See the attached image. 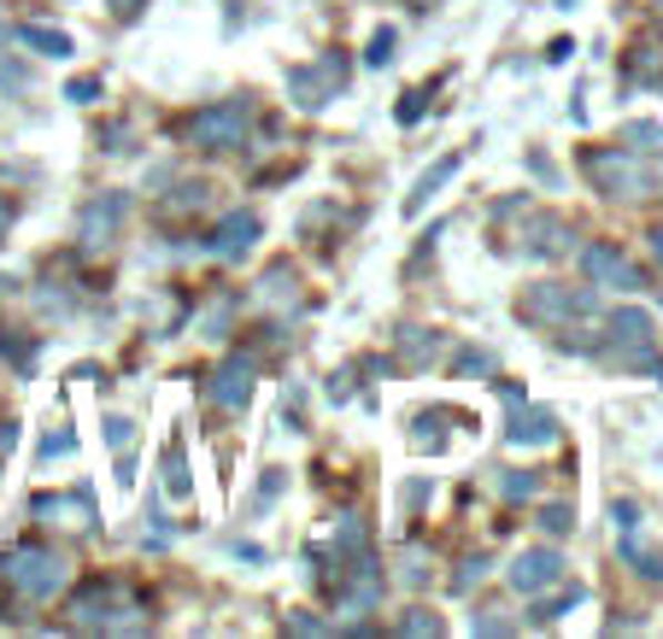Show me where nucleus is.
Returning <instances> with one entry per match:
<instances>
[{
	"mask_svg": "<svg viewBox=\"0 0 663 639\" xmlns=\"http://www.w3.org/2000/svg\"><path fill=\"white\" fill-rule=\"evenodd\" d=\"M0 358H12L18 369H36V341H24V335H7V328H0Z\"/></svg>",
	"mask_w": 663,
	"mask_h": 639,
	"instance_id": "obj_20",
	"label": "nucleus"
},
{
	"mask_svg": "<svg viewBox=\"0 0 663 639\" xmlns=\"http://www.w3.org/2000/svg\"><path fill=\"white\" fill-rule=\"evenodd\" d=\"M364 59H370V65H388V59H393V30L382 24L376 36H370V48H364Z\"/></svg>",
	"mask_w": 663,
	"mask_h": 639,
	"instance_id": "obj_24",
	"label": "nucleus"
},
{
	"mask_svg": "<svg viewBox=\"0 0 663 639\" xmlns=\"http://www.w3.org/2000/svg\"><path fill=\"white\" fill-rule=\"evenodd\" d=\"M7 223H12V212H7V200H0V241H7Z\"/></svg>",
	"mask_w": 663,
	"mask_h": 639,
	"instance_id": "obj_36",
	"label": "nucleus"
},
{
	"mask_svg": "<svg viewBox=\"0 0 663 639\" xmlns=\"http://www.w3.org/2000/svg\"><path fill=\"white\" fill-rule=\"evenodd\" d=\"M18 41L36 53H48V59H71V36L66 30H48V24H18Z\"/></svg>",
	"mask_w": 663,
	"mask_h": 639,
	"instance_id": "obj_14",
	"label": "nucleus"
},
{
	"mask_svg": "<svg viewBox=\"0 0 663 639\" xmlns=\"http://www.w3.org/2000/svg\"><path fill=\"white\" fill-rule=\"evenodd\" d=\"M582 171L593 176L599 194L634 200V194H652V189H657V164H640V159L623 153V148H587V153H582Z\"/></svg>",
	"mask_w": 663,
	"mask_h": 639,
	"instance_id": "obj_3",
	"label": "nucleus"
},
{
	"mask_svg": "<svg viewBox=\"0 0 663 639\" xmlns=\"http://www.w3.org/2000/svg\"><path fill=\"white\" fill-rule=\"evenodd\" d=\"M541 528H546V534H570V528H575V510H570V505H546V510H541Z\"/></svg>",
	"mask_w": 663,
	"mask_h": 639,
	"instance_id": "obj_23",
	"label": "nucleus"
},
{
	"mask_svg": "<svg viewBox=\"0 0 663 639\" xmlns=\"http://www.w3.org/2000/svg\"><path fill=\"white\" fill-rule=\"evenodd\" d=\"M459 164H464L459 153H446L441 164H434V171H423V182H418V194H411V200H405V212H423V200H429V194H441V182H446V176H459Z\"/></svg>",
	"mask_w": 663,
	"mask_h": 639,
	"instance_id": "obj_17",
	"label": "nucleus"
},
{
	"mask_svg": "<svg viewBox=\"0 0 663 639\" xmlns=\"http://www.w3.org/2000/svg\"><path fill=\"white\" fill-rule=\"evenodd\" d=\"M123 212H130V194H100V200H89L82 205V217H77V235H82V246H107L112 235H118V223H123Z\"/></svg>",
	"mask_w": 663,
	"mask_h": 639,
	"instance_id": "obj_9",
	"label": "nucleus"
},
{
	"mask_svg": "<svg viewBox=\"0 0 663 639\" xmlns=\"http://www.w3.org/2000/svg\"><path fill=\"white\" fill-rule=\"evenodd\" d=\"M400 628H405V633H441V616H423V610H411Z\"/></svg>",
	"mask_w": 663,
	"mask_h": 639,
	"instance_id": "obj_30",
	"label": "nucleus"
},
{
	"mask_svg": "<svg viewBox=\"0 0 663 639\" xmlns=\"http://www.w3.org/2000/svg\"><path fill=\"white\" fill-rule=\"evenodd\" d=\"M623 558L640 569V575H646V581H663V558H657V551H646V546H640L634 540V528L623 534Z\"/></svg>",
	"mask_w": 663,
	"mask_h": 639,
	"instance_id": "obj_19",
	"label": "nucleus"
},
{
	"mask_svg": "<svg viewBox=\"0 0 663 639\" xmlns=\"http://www.w3.org/2000/svg\"><path fill=\"white\" fill-rule=\"evenodd\" d=\"M247 123H253V100H218V106H200L189 118V135L200 141V148H235V141L247 135Z\"/></svg>",
	"mask_w": 663,
	"mask_h": 639,
	"instance_id": "obj_6",
	"label": "nucleus"
},
{
	"mask_svg": "<svg viewBox=\"0 0 663 639\" xmlns=\"http://www.w3.org/2000/svg\"><path fill=\"white\" fill-rule=\"evenodd\" d=\"M400 353H405L411 369H423V364H434V353H441V335H418V328H400Z\"/></svg>",
	"mask_w": 663,
	"mask_h": 639,
	"instance_id": "obj_18",
	"label": "nucleus"
},
{
	"mask_svg": "<svg viewBox=\"0 0 663 639\" xmlns=\"http://www.w3.org/2000/svg\"><path fill=\"white\" fill-rule=\"evenodd\" d=\"M411 7H434V0H411Z\"/></svg>",
	"mask_w": 663,
	"mask_h": 639,
	"instance_id": "obj_38",
	"label": "nucleus"
},
{
	"mask_svg": "<svg viewBox=\"0 0 663 639\" xmlns=\"http://www.w3.org/2000/svg\"><path fill=\"white\" fill-rule=\"evenodd\" d=\"M582 271H587L599 287H616V294H640V287H646V276H640L611 241H593V246H587V253H582Z\"/></svg>",
	"mask_w": 663,
	"mask_h": 639,
	"instance_id": "obj_8",
	"label": "nucleus"
},
{
	"mask_svg": "<svg viewBox=\"0 0 663 639\" xmlns=\"http://www.w3.org/2000/svg\"><path fill=\"white\" fill-rule=\"evenodd\" d=\"M53 452H59V458H66V452H77V435H71V428H59V435L41 440V458H53Z\"/></svg>",
	"mask_w": 663,
	"mask_h": 639,
	"instance_id": "obj_29",
	"label": "nucleus"
},
{
	"mask_svg": "<svg viewBox=\"0 0 663 639\" xmlns=\"http://www.w3.org/2000/svg\"><path fill=\"white\" fill-rule=\"evenodd\" d=\"M164 469H171V476H164V487H171L177 499H189L194 481H189V469H182V440H171V452H164Z\"/></svg>",
	"mask_w": 663,
	"mask_h": 639,
	"instance_id": "obj_21",
	"label": "nucleus"
},
{
	"mask_svg": "<svg viewBox=\"0 0 663 639\" xmlns=\"http://www.w3.org/2000/svg\"><path fill=\"white\" fill-rule=\"evenodd\" d=\"M516 312L541 328H564L570 317H587L593 312V294L587 287H564V282H534L523 300H516Z\"/></svg>",
	"mask_w": 663,
	"mask_h": 639,
	"instance_id": "obj_5",
	"label": "nucleus"
},
{
	"mask_svg": "<svg viewBox=\"0 0 663 639\" xmlns=\"http://www.w3.org/2000/svg\"><path fill=\"white\" fill-rule=\"evenodd\" d=\"M534 487H541L534 476H505V499H534Z\"/></svg>",
	"mask_w": 663,
	"mask_h": 639,
	"instance_id": "obj_31",
	"label": "nucleus"
},
{
	"mask_svg": "<svg viewBox=\"0 0 663 639\" xmlns=\"http://www.w3.org/2000/svg\"><path fill=\"white\" fill-rule=\"evenodd\" d=\"M346 89V59L341 53H323L318 65H294L288 71V94H294V106L305 112H318L329 94H341Z\"/></svg>",
	"mask_w": 663,
	"mask_h": 639,
	"instance_id": "obj_7",
	"label": "nucleus"
},
{
	"mask_svg": "<svg viewBox=\"0 0 663 639\" xmlns=\"http://www.w3.org/2000/svg\"><path fill=\"white\" fill-rule=\"evenodd\" d=\"M570 605H582V587H570V592H564V599H552V605H541V610H534V622H557V616H564Z\"/></svg>",
	"mask_w": 663,
	"mask_h": 639,
	"instance_id": "obj_25",
	"label": "nucleus"
},
{
	"mask_svg": "<svg viewBox=\"0 0 663 639\" xmlns=\"http://www.w3.org/2000/svg\"><path fill=\"white\" fill-rule=\"evenodd\" d=\"M505 440L511 446H546L557 440V417L541 405H523V399H511V428H505Z\"/></svg>",
	"mask_w": 663,
	"mask_h": 639,
	"instance_id": "obj_12",
	"label": "nucleus"
},
{
	"mask_svg": "<svg viewBox=\"0 0 663 639\" xmlns=\"http://www.w3.org/2000/svg\"><path fill=\"white\" fill-rule=\"evenodd\" d=\"M71 628H82V633H141L148 628V605L135 599L123 581H89L71 599Z\"/></svg>",
	"mask_w": 663,
	"mask_h": 639,
	"instance_id": "obj_1",
	"label": "nucleus"
},
{
	"mask_svg": "<svg viewBox=\"0 0 663 639\" xmlns=\"http://www.w3.org/2000/svg\"><path fill=\"white\" fill-rule=\"evenodd\" d=\"M253 241H259V217H253V212H230L200 246H205V253H218V258H241Z\"/></svg>",
	"mask_w": 663,
	"mask_h": 639,
	"instance_id": "obj_13",
	"label": "nucleus"
},
{
	"mask_svg": "<svg viewBox=\"0 0 663 639\" xmlns=\"http://www.w3.org/2000/svg\"><path fill=\"white\" fill-rule=\"evenodd\" d=\"M611 346H605V358L616 369H646V376L663 382V358H657V341H652V317L646 312H634V305H623V312H611Z\"/></svg>",
	"mask_w": 663,
	"mask_h": 639,
	"instance_id": "obj_2",
	"label": "nucleus"
},
{
	"mask_svg": "<svg viewBox=\"0 0 663 639\" xmlns=\"http://www.w3.org/2000/svg\"><path fill=\"white\" fill-rule=\"evenodd\" d=\"M66 94L77 100V106H94V100H100V94H107V89H100V77H77V82H71V89H66Z\"/></svg>",
	"mask_w": 663,
	"mask_h": 639,
	"instance_id": "obj_26",
	"label": "nucleus"
},
{
	"mask_svg": "<svg viewBox=\"0 0 663 639\" xmlns=\"http://www.w3.org/2000/svg\"><path fill=\"white\" fill-rule=\"evenodd\" d=\"M107 435H112V446H130V423H123V417H112V428H107Z\"/></svg>",
	"mask_w": 663,
	"mask_h": 639,
	"instance_id": "obj_35",
	"label": "nucleus"
},
{
	"mask_svg": "<svg viewBox=\"0 0 663 639\" xmlns=\"http://www.w3.org/2000/svg\"><path fill=\"white\" fill-rule=\"evenodd\" d=\"M529 253L534 258H557V253H570V230L557 217H534V241H529Z\"/></svg>",
	"mask_w": 663,
	"mask_h": 639,
	"instance_id": "obj_15",
	"label": "nucleus"
},
{
	"mask_svg": "<svg viewBox=\"0 0 663 639\" xmlns=\"http://www.w3.org/2000/svg\"><path fill=\"white\" fill-rule=\"evenodd\" d=\"M493 353H459V376H488Z\"/></svg>",
	"mask_w": 663,
	"mask_h": 639,
	"instance_id": "obj_28",
	"label": "nucleus"
},
{
	"mask_svg": "<svg viewBox=\"0 0 663 639\" xmlns=\"http://www.w3.org/2000/svg\"><path fill=\"white\" fill-rule=\"evenodd\" d=\"M253 369H259V358H253V353L223 358V369H218L212 382H205V394H212V405H223V410H241V405H247V394H253Z\"/></svg>",
	"mask_w": 663,
	"mask_h": 639,
	"instance_id": "obj_10",
	"label": "nucleus"
},
{
	"mask_svg": "<svg viewBox=\"0 0 663 639\" xmlns=\"http://www.w3.org/2000/svg\"><path fill=\"white\" fill-rule=\"evenodd\" d=\"M423 106H429V89H411V94L400 100V123H418V118H423Z\"/></svg>",
	"mask_w": 663,
	"mask_h": 639,
	"instance_id": "obj_27",
	"label": "nucleus"
},
{
	"mask_svg": "<svg viewBox=\"0 0 663 639\" xmlns=\"http://www.w3.org/2000/svg\"><path fill=\"white\" fill-rule=\"evenodd\" d=\"M482 575H488V558H470V564L459 569V587H475V581H482Z\"/></svg>",
	"mask_w": 663,
	"mask_h": 639,
	"instance_id": "obj_33",
	"label": "nucleus"
},
{
	"mask_svg": "<svg viewBox=\"0 0 663 639\" xmlns=\"http://www.w3.org/2000/svg\"><path fill=\"white\" fill-rule=\"evenodd\" d=\"M657 141H663L657 123H629V148L634 153H657Z\"/></svg>",
	"mask_w": 663,
	"mask_h": 639,
	"instance_id": "obj_22",
	"label": "nucleus"
},
{
	"mask_svg": "<svg viewBox=\"0 0 663 639\" xmlns=\"http://www.w3.org/2000/svg\"><path fill=\"white\" fill-rule=\"evenodd\" d=\"M652 253H657V258H663V230H657V235H652Z\"/></svg>",
	"mask_w": 663,
	"mask_h": 639,
	"instance_id": "obj_37",
	"label": "nucleus"
},
{
	"mask_svg": "<svg viewBox=\"0 0 663 639\" xmlns=\"http://www.w3.org/2000/svg\"><path fill=\"white\" fill-rule=\"evenodd\" d=\"M107 7H112L118 24H130V18H141V7H148V0H107Z\"/></svg>",
	"mask_w": 663,
	"mask_h": 639,
	"instance_id": "obj_32",
	"label": "nucleus"
},
{
	"mask_svg": "<svg viewBox=\"0 0 663 639\" xmlns=\"http://www.w3.org/2000/svg\"><path fill=\"white\" fill-rule=\"evenodd\" d=\"M41 523H89V493H71V499H36Z\"/></svg>",
	"mask_w": 663,
	"mask_h": 639,
	"instance_id": "obj_16",
	"label": "nucleus"
},
{
	"mask_svg": "<svg viewBox=\"0 0 663 639\" xmlns=\"http://www.w3.org/2000/svg\"><path fill=\"white\" fill-rule=\"evenodd\" d=\"M0 575H7V587H18L24 599H53V592L71 581V564L59 558L53 546H18L12 558L0 564Z\"/></svg>",
	"mask_w": 663,
	"mask_h": 639,
	"instance_id": "obj_4",
	"label": "nucleus"
},
{
	"mask_svg": "<svg viewBox=\"0 0 663 639\" xmlns=\"http://www.w3.org/2000/svg\"><path fill=\"white\" fill-rule=\"evenodd\" d=\"M288 628L294 633H323V622H312V616H288Z\"/></svg>",
	"mask_w": 663,
	"mask_h": 639,
	"instance_id": "obj_34",
	"label": "nucleus"
},
{
	"mask_svg": "<svg viewBox=\"0 0 663 639\" xmlns=\"http://www.w3.org/2000/svg\"><path fill=\"white\" fill-rule=\"evenodd\" d=\"M552 581H564V558H557L552 546H534V551H523V558L511 564V587L516 592H541Z\"/></svg>",
	"mask_w": 663,
	"mask_h": 639,
	"instance_id": "obj_11",
	"label": "nucleus"
}]
</instances>
